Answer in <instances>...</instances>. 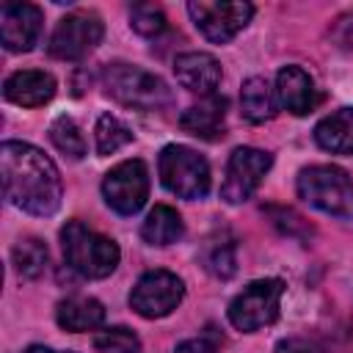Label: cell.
Instances as JSON below:
<instances>
[{"label": "cell", "mask_w": 353, "mask_h": 353, "mask_svg": "<svg viewBox=\"0 0 353 353\" xmlns=\"http://www.w3.org/2000/svg\"><path fill=\"white\" fill-rule=\"evenodd\" d=\"M6 199L30 215H52L61 207L63 185L55 163L25 141H6L0 146Z\"/></svg>", "instance_id": "obj_1"}, {"label": "cell", "mask_w": 353, "mask_h": 353, "mask_svg": "<svg viewBox=\"0 0 353 353\" xmlns=\"http://www.w3.org/2000/svg\"><path fill=\"white\" fill-rule=\"evenodd\" d=\"M273 154L256 146H237L226 163V176L221 182V199L226 204H243L254 196L262 176L270 171Z\"/></svg>", "instance_id": "obj_8"}, {"label": "cell", "mask_w": 353, "mask_h": 353, "mask_svg": "<svg viewBox=\"0 0 353 353\" xmlns=\"http://www.w3.org/2000/svg\"><path fill=\"white\" fill-rule=\"evenodd\" d=\"M174 353H218V347H215L212 339H207V336H196V339H185V342H179Z\"/></svg>", "instance_id": "obj_30"}, {"label": "cell", "mask_w": 353, "mask_h": 353, "mask_svg": "<svg viewBox=\"0 0 353 353\" xmlns=\"http://www.w3.org/2000/svg\"><path fill=\"white\" fill-rule=\"evenodd\" d=\"M102 196L119 215H135L149 199V171L143 160H124L102 179Z\"/></svg>", "instance_id": "obj_9"}, {"label": "cell", "mask_w": 353, "mask_h": 353, "mask_svg": "<svg viewBox=\"0 0 353 353\" xmlns=\"http://www.w3.org/2000/svg\"><path fill=\"white\" fill-rule=\"evenodd\" d=\"M94 347H97L99 353H143L141 339H138L130 328H124V325L105 328L102 334H97Z\"/></svg>", "instance_id": "obj_25"}, {"label": "cell", "mask_w": 353, "mask_h": 353, "mask_svg": "<svg viewBox=\"0 0 353 353\" xmlns=\"http://www.w3.org/2000/svg\"><path fill=\"white\" fill-rule=\"evenodd\" d=\"M298 196L336 218L353 221V176L339 165H309L298 174Z\"/></svg>", "instance_id": "obj_4"}, {"label": "cell", "mask_w": 353, "mask_h": 353, "mask_svg": "<svg viewBox=\"0 0 353 353\" xmlns=\"http://www.w3.org/2000/svg\"><path fill=\"white\" fill-rule=\"evenodd\" d=\"M328 36H331V41H334L339 50H353V11L339 14V17L331 22Z\"/></svg>", "instance_id": "obj_28"}, {"label": "cell", "mask_w": 353, "mask_h": 353, "mask_svg": "<svg viewBox=\"0 0 353 353\" xmlns=\"http://www.w3.org/2000/svg\"><path fill=\"white\" fill-rule=\"evenodd\" d=\"M314 141L331 154H353V108H339L320 119L314 127Z\"/></svg>", "instance_id": "obj_18"}, {"label": "cell", "mask_w": 353, "mask_h": 353, "mask_svg": "<svg viewBox=\"0 0 353 353\" xmlns=\"http://www.w3.org/2000/svg\"><path fill=\"white\" fill-rule=\"evenodd\" d=\"M174 74L182 88L210 97L221 83V63L210 52H182L174 61Z\"/></svg>", "instance_id": "obj_13"}, {"label": "cell", "mask_w": 353, "mask_h": 353, "mask_svg": "<svg viewBox=\"0 0 353 353\" xmlns=\"http://www.w3.org/2000/svg\"><path fill=\"white\" fill-rule=\"evenodd\" d=\"M50 141L55 143L58 152H63V154L72 157V160H80V157L85 154V138H83L77 121L69 119V116H58V119L50 124Z\"/></svg>", "instance_id": "obj_24"}, {"label": "cell", "mask_w": 353, "mask_h": 353, "mask_svg": "<svg viewBox=\"0 0 353 353\" xmlns=\"http://www.w3.org/2000/svg\"><path fill=\"white\" fill-rule=\"evenodd\" d=\"M185 298V284L176 273L171 270H149L143 273L132 292H130V306L146 317V320H157L171 314Z\"/></svg>", "instance_id": "obj_10"}, {"label": "cell", "mask_w": 353, "mask_h": 353, "mask_svg": "<svg viewBox=\"0 0 353 353\" xmlns=\"http://www.w3.org/2000/svg\"><path fill=\"white\" fill-rule=\"evenodd\" d=\"M55 320H58L61 328L74 331V334L94 331L105 323V306L97 298H88V295H69L58 303Z\"/></svg>", "instance_id": "obj_17"}, {"label": "cell", "mask_w": 353, "mask_h": 353, "mask_svg": "<svg viewBox=\"0 0 353 353\" xmlns=\"http://www.w3.org/2000/svg\"><path fill=\"white\" fill-rule=\"evenodd\" d=\"M223 119H226V99L218 94L204 97L201 102L190 105L182 116H179V127L196 138L204 141H215L223 135Z\"/></svg>", "instance_id": "obj_16"}, {"label": "cell", "mask_w": 353, "mask_h": 353, "mask_svg": "<svg viewBox=\"0 0 353 353\" xmlns=\"http://www.w3.org/2000/svg\"><path fill=\"white\" fill-rule=\"evenodd\" d=\"M182 234H185V223H182L179 212H176L174 207H168V204H157V207L146 215V221H143V226H141V237H143L149 245H171V243H176Z\"/></svg>", "instance_id": "obj_20"}, {"label": "cell", "mask_w": 353, "mask_h": 353, "mask_svg": "<svg viewBox=\"0 0 353 353\" xmlns=\"http://www.w3.org/2000/svg\"><path fill=\"white\" fill-rule=\"evenodd\" d=\"M276 102L292 116H306L317 102L314 80L301 66H284L276 74Z\"/></svg>", "instance_id": "obj_15"}, {"label": "cell", "mask_w": 353, "mask_h": 353, "mask_svg": "<svg viewBox=\"0 0 353 353\" xmlns=\"http://www.w3.org/2000/svg\"><path fill=\"white\" fill-rule=\"evenodd\" d=\"M108 97L135 110H163L171 105V88L163 77L135 66V63H110L102 74Z\"/></svg>", "instance_id": "obj_3"}, {"label": "cell", "mask_w": 353, "mask_h": 353, "mask_svg": "<svg viewBox=\"0 0 353 353\" xmlns=\"http://www.w3.org/2000/svg\"><path fill=\"white\" fill-rule=\"evenodd\" d=\"M157 171H160V182L179 199L196 201V199H204L210 190V165L190 146L168 143L160 152Z\"/></svg>", "instance_id": "obj_5"}, {"label": "cell", "mask_w": 353, "mask_h": 353, "mask_svg": "<svg viewBox=\"0 0 353 353\" xmlns=\"http://www.w3.org/2000/svg\"><path fill=\"white\" fill-rule=\"evenodd\" d=\"M41 8L33 3H3L0 6V41L8 52H28L41 36Z\"/></svg>", "instance_id": "obj_12"}, {"label": "cell", "mask_w": 353, "mask_h": 353, "mask_svg": "<svg viewBox=\"0 0 353 353\" xmlns=\"http://www.w3.org/2000/svg\"><path fill=\"white\" fill-rule=\"evenodd\" d=\"M61 248H63L66 265L85 279L110 276L119 265V256H121L119 245L110 237L88 229L80 221H69L61 229Z\"/></svg>", "instance_id": "obj_2"}, {"label": "cell", "mask_w": 353, "mask_h": 353, "mask_svg": "<svg viewBox=\"0 0 353 353\" xmlns=\"http://www.w3.org/2000/svg\"><path fill=\"white\" fill-rule=\"evenodd\" d=\"M240 113L251 124H265L276 113V97L265 77H248L240 88Z\"/></svg>", "instance_id": "obj_19"}, {"label": "cell", "mask_w": 353, "mask_h": 353, "mask_svg": "<svg viewBox=\"0 0 353 353\" xmlns=\"http://www.w3.org/2000/svg\"><path fill=\"white\" fill-rule=\"evenodd\" d=\"M3 97L22 108H39L55 97V77L41 69H22L6 77Z\"/></svg>", "instance_id": "obj_14"}, {"label": "cell", "mask_w": 353, "mask_h": 353, "mask_svg": "<svg viewBox=\"0 0 353 353\" xmlns=\"http://www.w3.org/2000/svg\"><path fill=\"white\" fill-rule=\"evenodd\" d=\"M201 262L204 268L215 276V279H232L237 270V254H234V240L232 237H221V240H207L204 251H201Z\"/></svg>", "instance_id": "obj_22"}, {"label": "cell", "mask_w": 353, "mask_h": 353, "mask_svg": "<svg viewBox=\"0 0 353 353\" xmlns=\"http://www.w3.org/2000/svg\"><path fill=\"white\" fill-rule=\"evenodd\" d=\"M102 33H105L102 19L97 14H88V11L66 14L55 25L50 44H47V52L58 61H80L102 41Z\"/></svg>", "instance_id": "obj_11"}, {"label": "cell", "mask_w": 353, "mask_h": 353, "mask_svg": "<svg viewBox=\"0 0 353 353\" xmlns=\"http://www.w3.org/2000/svg\"><path fill=\"white\" fill-rule=\"evenodd\" d=\"M94 138H97V152L99 154H113V152H119L121 146H127L132 141V132L119 116L105 113V116H99V121L94 127Z\"/></svg>", "instance_id": "obj_23"}, {"label": "cell", "mask_w": 353, "mask_h": 353, "mask_svg": "<svg viewBox=\"0 0 353 353\" xmlns=\"http://www.w3.org/2000/svg\"><path fill=\"white\" fill-rule=\"evenodd\" d=\"M276 353H320L314 342L303 339V336H287L276 345Z\"/></svg>", "instance_id": "obj_29"}, {"label": "cell", "mask_w": 353, "mask_h": 353, "mask_svg": "<svg viewBox=\"0 0 353 353\" xmlns=\"http://www.w3.org/2000/svg\"><path fill=\"white\" fill-rule=\"evenodd\" d=\"M265 212H268V218H270L284 234L301 237V240H309V237H312V226H309L295 210H290V207H265Z\"/></svg>", "instance_id": "obj_27"}, {"label": "cell", "mask_w": 353, "mask_h": 353, "mask_svg": "<svg viewBox=\"0 0 353 353\" xmlns=\"http://www.w3.org/2000/svg\"><path fill=\"white\" fill-rule=\"evenodd\" d=\"M281 295H284V281L281 279H259L251 281L248 287H243V292H237L226 309L229 323L237 331H259L270 323H276L279 317V306H281Z\"/></svg>", "instance_id": "obj_6"}, {"label": "cell", "mask_w": 353, "mask_h": 353, "mask_svg": "<svg viewBox=\"0 0 353 353\" xmlns=\"http://www.w3.org/2000/svg\"><path fill=\"white\" fill-rule=\"evenodd\" d=\"M11 262H14V270L22 279H39L47 270L50 254H47V245L39 237H22L11 248Z\"/></svg>", "instance_id": "obj_21"}, {"label": "cell", "mask_w": 353, "mask_h": 353, "mask_svg": "<svg viewBox=\"0 0 353 353\" xmlns=\"http://www.w3.org/2000/svg\"><path fill=\"white\" fill-rule=\"evenodd\" d=\"M188 14L199 33L212 44L232 41L254 17L251 3H221V0H193L188 3Z\"/></svg>", "instance_id": "obj_7"}, {"label": "cell", "mask_w": 353, "mask_h": 353, "mask_svg": "<svg viewBox=\"0 0 353 353\" xmlns=\"http://www.w3.org/2000/svg\"><path fill=\"white\" fill-rule=\"evenodd\" d=\"M22 353H72V350H52V347H44V345H30Z\"/></svg>", "instance_id": "obj_31"}, {"label": "cell", "mask_w": 353, "mask_h": 353, "mask_svg": "<svg viewBox=\"0 0 353 353\" xmlns=\"http://www.w3.org/2000/svg\"><path fill=\"white\" fill-rule=\"evenodd\" d=\"M130 28L141 36H157L165 30V14L160 6L152 3H138L130 8Z\"/></svg>", "instance_id": "obj_26"}]
</instances>
